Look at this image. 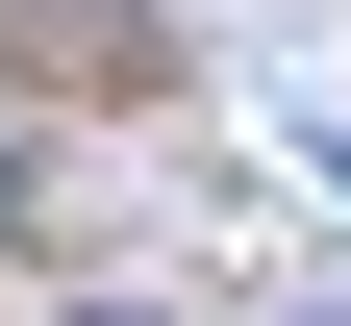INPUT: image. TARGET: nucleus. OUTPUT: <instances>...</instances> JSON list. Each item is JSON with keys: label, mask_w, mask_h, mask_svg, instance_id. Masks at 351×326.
<instances>
[{"label": "nucleus", "mask_w": 351, "mask_h": 326, "mask_svg": "<svg viewBox=\"0 0 351 326\" xmlns=\"http://www.w3.org/2000/svg\"><path fill=\"white\" fill-rule=\"evenodd\" d=\"M75 326H151V301H75Z\"/></svg>", "instance_id": "nucleus-1"}]
</instances>
